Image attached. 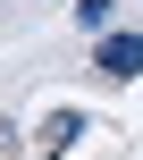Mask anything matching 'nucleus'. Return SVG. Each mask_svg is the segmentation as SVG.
Returning a JSON list of instances; mask_svg holds the SVG:
<instances>
[{"label": "nucleus", "mask_w": 143, "mask_h": 160, "mask_svg": "<svg viewBox=\"0 0 143 160\" xmlns=\"http://www.w3.org/2000/svg\"><path fill=\"white\" fill-rule=\"evenodd\" d=\"M110 17H118V0H76V25H84V34H93V42H101V34H110Z\"/></svg>", "instance_id": "7ed1b4c3"}, {"label": "nucleus", "mask_w": 143, "mask_h": 160, "mask_svg": "<svg viewBox=\"0 0 143 160\" xmlns=\"http://www.w3.org/2000/svg\"><path fill=\"white\" fill-rule=\"evenodd\" d=\"M93 68H101V76H118V84L143 76V34H101V42H93Z\"/></svg>", "instance_id": "f257e3e1"}, {"label": "nucleus", "mask_w": 143, "mask_h": 160, "mask_svg": "<svg viewBox=\"0 0 143 160\" xmlns=\"http://www.w3.org/2000/svg\"><path fill=\"white\" fill-rule=\"evenodd\" d=\"M76 135H93V127H84V118H76V110H59V118H51V127H42V152H67V143H76Z\"/></svg>", "instance_id": "f03ea898"}]
</instances>
